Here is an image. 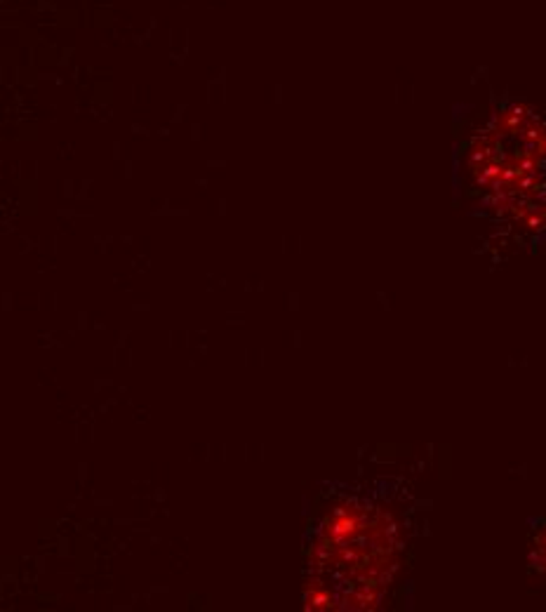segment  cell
<instances>
[{
	"label": "cell",
	"instance_id": "6da1fadb",
	"mask_svg": "<svg viewBox=\"0 0 546 612\" xmlns=\"http://www.w3.org/2000/svg\"><path fill=\"white\" fill-rule=\"evenodd\" d=\"M540 549H542V565H544V570H546V537H544V542L540 544Z\"/></svg>",
	"mask_w": 546,
	"mask_h": 612
}]
</instances>
